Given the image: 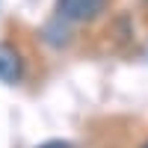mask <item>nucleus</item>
<instances>
[{
    "instance_id": "obj_4",
    "label": "nucleus",
    "mask_w": 148,
    "mask_h": 148,
    "mask_svg": "<svg viewBox=\"0 0 148 148\" xmlns=\"http://www.w3.org/2000/svg\"><path fill=\"white\" fill-rule=\"evenodd\" d=\"M142 148H148V139H145V142H142Z\"/></svg>"
},
{
    "instance_id": "obj_2",
    "label": "nucleus",
    "mask_w": 148,
    "mask_h": 148,
    "mask_svg": "<svg viewBox=\"0 0 148 148\" xmlns=\"http://www.w3.org/2000/svg\"><path fill=\"white\" fill-rule=\"evenodd\" d=\"M24 77V59L21 51L12 42H0V83L15 86Z\"/></svg>"
},
{
    "instance_id": "obj_3",
    "label": "nucleus",
    "mask_w": 148,
    "mask_h": 148,
    "mask_svg": "<svg viewBox=\"0 0 148 148\" xmlns=\"http://www.w3.org/2000/svg\"><path fill=\"white\" fill-rule=\"evenodd\" d=\"M36 148H74L68 139H47V142H42V145H36Z\"/></svg>"
},
{
    "instance_id": "obj_1",
    "label": "nucleus",
    "mask_w": 148,
    "mask_h": 148,
    "mask_svg": "<svg viewBox=\"0 0 148 148\" xmlns=\"http://www.w3.org/2000/svg\"><path fill=\"white\" fill-rule=\"evenodd\" d=\"M107 9V0H56L59 18H65L68 24H86L95 21Z\"/></svg>"
}]
</instances>
